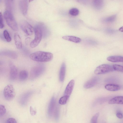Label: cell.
<instances>
[{
    "mask_svg": "<svg viewBox=\"0 0 123 123\" xmlns=\"http://www.w3.org/2000/svg\"><path fill=\"white\" fill-rule=\"evenodd\" d=\"M6 110L5 106L3 105H0V117L4 116L6 113Z\"/></svg>",
    "mask_w": 123,
    "mask_h": 123,
    "instance_id": "f1b7e54d",
    "label": "cell"
},
{
    "mask_svg": "<svg viewBox=\"0 0 123 123\" xmlns=\"http://www.w3.org/2000/svg\"><path fill=\"white\" fill-rule=\"evenodd\" d=\"M3 95L5 99L7 101H11L13 99L15 96L16 93L12 85L8 84L5 87Z\"/></svg>",
    "mask_w": 123,
    "mask_h": 123,
    "instance_id": "5b68a950",
    "label": "cell"
},
{
    "mask_svg": "<svg viewBox=\"0 0 123 123\" xmlns=\"http://www.w3.org/2000/svg\"><path fill=\"white\" fill-rule=\"evenodd\" d=\"M0 55L6 56L13 59H15L17 57V54L15 51L7 50L1 51Z\"/></svg>",
    "mask_w": 123,
    "mask_h": 123,
    "instance_id": "4fadbf2b",
    "label": "cell"
},
{
    "mask_svg": "<svg viewBox=\"0 0 123 123\" xmlns=\"http://www.w3.org/2000/svg\"><path fill=\"white\" fill-rule=\"evenodd\" d=\"M62 38L65 40L76 43L80 42L81 39L78 37L71 36H65L62 37Z\"/></svg>",
    "mask_w": 123,
    "mask_h": 123,
    "instance_id": "d6986e66",
    "label": "cell"
},
{
    "mask_svg": "<svg viewBox=\"0 0 123 123\" xmlns=\"http://www.w3.org/2000/svg\"><path fill=\"white\" fill-rule=\"evenodd\" d=\"M99 115V113H98L95 114L92 118L91 122L92 123H97V119Z\"/></svg>",
    "mask_w": 123,
    "mask_h": 123,
    "instance_id": "4dcf8cb0",
    "label": "cell"
},
{
    "mask_svg": "<svg viewBox=\"0 0 123 123\" xmlns=\"http://www.w3.org/2000/svg\"><path fill=\"white\" fill-rule=\"evenodd\" d=\"M33 92L32 91H28L24 93L21 96L19 100V102L21 105L24 106L27 104Z\"/></svg>",
    "mask_w": 123,
    "mask_h": 123,
    "instance_id": "ba28073f",
    "label": "cell"
},
{
    "mask_svg": "<svg viewBox=\"0 0 123 123\" xmlns=\"http://www.w3.org/2000/svg\"><path fill=\"white\" fill-rule=\"evenodd\" d=\"M116 18L115 15H112L106 18L105 19V21L106 22H111L115 20Z\"/></svg>",
    "mask_w": 123,
    "mask_h": 123,
    "instance_id": "f546056e",
    "label": "cell"
},
{
    "mask_svg": "<svg viewBox=\"0 0 123 123\" xmlns=\"http://www.w3.org/2000/svg\"><path fill=\"white\" fill-rule=\"evenodd\" d=\"M28 76V73L27 71L23 70L21 71L19 74V77L20 80L24 81L27 78Z\"/></svg>",
    "mask_w": 123,
    "mask_h": 123,
    "instance_id": "cb8c5ba5",
    "label": "cell"
},
{
    "mask_svg": "<svg viewBox=\"0 0 123 123\" xmlns=\"http://www.w3.org/2000/svg\"><path fill=\"white\" fill-rule=\"evenodd\" d=\"M45 67L43 64H39L33 67L30 72V78L31 80L36 79L44 72Z\"/></svg>",
    "mask_w": 123,
    "mask_h": 123,
    "instance_id": "3957f363",
    "label": "cell"
},
{
    "mask_svg": "<svg viewBox=\"0 0 123 123\" xmlns=\"http://www.w3.org/2000/svg\"><path fill=\"white\" fill-rule=\"evenodd\" d=\"M34 29L35 33V38L30 44V47L32 48L35 47L38 44L43 37L42 31L37 24L35 26Z\"/></svg>",
    "mask_w": 123,
    "mask_h": 123,
    "instance_id": "277c9868",
    "label": "cell"
},
{
    "mask_svg": "<svg viewBox=\"0 0 123 123\" xmlns=\"http://www.w3.org/2000/svg\"><path fill=\"white\" fill-rule=\"evenodd\" d=\"M105 88L107 90L115 91L119 90L120 88L118 85L114 84H108L105 86Z\"/></svg>",
    "mask_w": 123,
    "mask_h": 123,
    "instance_id": "ffe728a7",
    "label": "cell"
},
{
    "mask_svg": "<svg viewBox=\"0 0 123 123\" xmlns=\"http://www.w3.org/2000/svg\"><path fill=\"white\" fill-rule=\"evenodd\" d=\"M31 59L34 61L40 62H47L50 61L53 58V54L49 52L39 51L30 55Z\"/></svg>",
    "mask_w": 123,
    "mask_h": 123,
    "instance_id": "6da1fadb",
    "label": "cell"
},
{
    "mask_svg": "<svg viewBox=\"0 0 123 123\" xmlns=\"http://www.w3.org/2000/svg\"><path fill=\"white\" fill-rule=\"evenodd\" d=\"M14 40L16 47L18 49H21L22 47L21 38L19 35L15 33L14 35Z\"/></svg>",
    "mask_w": 123,
    "mask_h": 123,
    "instance_id": "ac0fdd59",
    "label": "cell"
},
{
    "mask_svg": "<svg viewBox=\"0 0 123 123\" xmlns=\"http://www.w3.org/2000/svg\"><path fill=\"white\" fill-rule=\"evenodd\" d=\"M3 35L6 40L8 42H10L11 40V38L9 33L6 30H5L3 32Z\"/></svg>",
    "mask_w": 123,
    "mask_h": 123,
    "instance_id": "d4e9b609",
    "label": "cell"
},
{
    "mask_svg": "<svg viewBox=\"0 0 123 123\" xmlns=\"http://www.w3.org/2000/svg\"><path fill=\"white\" fill-rule=\"evenodd\" d=\"M5 6L7 10L12 12L14 8L15 0H5Z\"/></svg>",
    "mask_w": 123,
    "mask_h": 123,
    "instance_id": "44dd1931",
    "label": "cell"
},
{
    "mask_svg": "<svg viewBox=\"0 0 123 123\" xmlns=\"http://www.w3.org/2000/svg\"><path fill=\"white\" fill-rule=\"evenodd\" d=\"M69 98L64 96L60 98L59 101V103L61 105L66 104Z\"/></svg>",
    "mask_w": 123,
    "mask_h": 123,
    "instance_id": "4316f807",
    "label": "cell"
},
{
    "mask_svg": "<svg viewBox=\"0 0 123 123\" xmlns=\"http://www.w3.org/2000/svg\"><path fill=\"white\" fill-rule=\"evenodd\" d=\"M74 84L73 80H71L67 85L64 91V96L68 98L70 97L73 90Z\"/></svg>",
    "mask_w": 123,
    "mask_h": 123,
    "instance_id": "7c38bea8",
    "label": "cell"
},
{
    "mask_svg": "<svg viewBox=\"0 0 123 123\" xmlns=\"http://www.w3.org/2000/svg\"><path fill=\"white\" fill-rule=\"evenodd\" d=\"M4 16L8 25L13 30L17 31L18 25L12 12L7 10L6 11L4 12Z\"/></svg>",
    "mask_w": 123,
    "mask_h": 123,
    "instance_id": "7a4b0ae2",
    "label": "cell"
},
{
    "mask_svg": "<svg viewBox=\"0 0 123 123\" xmlns=\"http://www.w3.org/2000/svg\"><path fill=\"white\" fill-rule=\"evenodd\" d=\"M116 116L119 119H122L123 117V114L120 112L117 113L116 114Z\"/></svg>",
    "mask_w": 123,
    "mask_h": 123,
    "instance_id": "e575fe53",
    "label": "cell"
},
{
    "mask_svg": "<svg viewBox=\"0 0 123 123\" xmlns=\"http://www.w3.org/2000/svg\"><path fill=\"white\" fill-rule=\"evenodd\" d=\"M10 78L12 80H15L17 78L18 75V71L17 68L12 62L9 63Z\"/></svg>",
    "mask_w": 123,
    "mask_h": 123,
    "instance_id": "9c48e42d",
    "label": "cell"
},
{
    "mask_svg": "<svg viewBox=\"0 0 123 123\" xmlns=\"http://www.w3.org/2000/svg\"><path fill=\"white\" fill-rule=\"evenodd\" d=\"M103 3V0H93L92 1L93 7L97 9H100L102 7Z\"/></svg>",
    "mask_w": 123,
    "mask_h": 123,
    "instance_id": "603a6c76",
    "label": "cell"
},
{
    "mask_svg": "<svg viewBox=\"0 0 123 123\" xmlns=\"http://www.w3.org/2000/svg\"><path fill=\"white\" fill-rule=\"evenodd\" d=\"M55 97L53 96L50 101L48 107L47 114L49 117H51L52 116L55 108Z\"/></svg>",
    "mask_w": 123,
    "mask_h": 123,
    "instance_id": "8fae6325",
    "label": "cell"
},
{
    "mask_svg": "<svg viewBox=\"0 0 123 123\" xmlns=\"http://www.w3.org/2000/svg\"><path fill=\"white\" fill-rule=\"evenodd\" d=\"M30 111L32 115H35L36 112L35 111L33 110L32 107L31 106L30 107Z\"/></svg>",
    "mask_w": 123,
    "mask_h": 123,
    "instance_id": "d590c367",
    "label": "cell"
},
{
    "mask_svg": "<svg viewBox=\"0 0 123 123\" xmlns=\"http://www.w3.org/2000/svg\"><path fill=\"white\" fill-rule=\"evenodd\" d=\"M114 70L123 73V67L121 65L114 64L113 65Z\"/></svg>",
    "mask_w": 123,
    "mask_h": 123,
    "instance_id": "83f0119b",
    "label": "cell"
},
{
    "mask_svg": "<svg viewBox=\"0 0 123 123\" xmlns=\"http://www.w3.org/2000/svg\"><path fill=\"white\" fill-rule=\"evenodd\" d=\"M6 123H17L16 120L15 118H8L7 120Z\"/></svg>",
    "mask_w": 123,
    "mask_h": 123,
    "instance_id": "836d02e7",
    "label": "cell"
},
{
    "mask_svg": "<svg viewBox=\"0 0 123 123\" xmlns=\"http://www.w3.org/2000/svg\"><path fill=\"white\" fill-rule=\"evenodd\" d=\"M19 5L22 13L24 15H26L28 9V0H19Z\"/></svg>",
    "mask_w": 123,
    "mask_h": 123,
    "instance_id": "30bf717a",
    "label": "cell"
},
{
    "mask_svg": "<svg viewBox=\"0 0 123 123\" xmlns=\"http://www.w3.org/2000/svg\"><path fill=\"white\" fill-rule=\"evenodd\" d=\"M78 1L80 2H84V0H77Z\"/></svg>",
    "mask_w": 123,
    "mask_h": 123,
    "instance_id": "74e56055",
    "label": "cell"
},
{
    "mask_svg": "<svg viewBox=\"0 0 123 123\" xmlns=\"http://www.w3.org/2000/svg\"><path fill=\"white\" fill-rule=\"evenodd\" d=\"M114 71L113 66L107 64H103L99 65L96 68L94 73L95 74L99 75Z\"/></svg>",
    "mask_w": 123,
    "mask_h": 123,
    "instance_id": "8992f818",
    "label": "cell"
},
{
    "mask_svg": "<svg viewBox=\"0 0 123 123\" xmlns=\"http://www.w3.org/2000/svg\"><path fill=\"white\" fill-rule=\"evenodd\" d=\"M59 115V108L58 106L56 107L55 112V119L57 120H58Z\"/></svg>",
    "mask_w": 123,
    "mask_h": 123,
    "instance_id": "1f68e13d",
    "label": "cell"
},
{
    "mask_svg": "<svg viewBox=\"0 0 123 123\" xmlns=\"http://www.w3.org/2000/svg\"><path fill=\"white\" fill-rule=\"evenodd\" d=\"M98 78L94 77L86 82L84 85V87L86 89H89L94 86L97 83Z\"/></svg>",
    "mask_w": 123,
    "mask_h": 123,
    "instance_id": "5bb4252c",
    "label": "cell"
},
{
    "mask_svg": "<svg viewBox=\"0 0 123 123\" xmlns=\"http://www.w3.org/2000/svg\"><path fill=\"white\" fill-rule=\"evenodd\" d=\"M20 25L21 29L26 34L31 35L33 34L34 29L31 25L27 21L22 20L20 21Z\"/></svg>",
    "mask_w": 123,
    "mask_h": 123,
    "instance_id": "52a82bcc",
    "label": "cell"
},
{
    "mask_svg": "<svg viewBox=\"0 0 123 123\" xmlns=\"http://www.w3.org/2000/svg\"><path fill=\"white\" fill-rule=\"evenodd\" d=\"M33 0H29V2H31L32 1H33Z\"/></svg>",
    "mask_w": 123,
    "mask_h": 123,
    "instance_id": "f35d334b",
    "label": "cell"
},
{
    "mask_svg": "<svg viewBox=\"0 0 123 123\" xmlns=\"http://www.w3.org/2000/svg\"><path fill=\"white\" fill-rule=\"evenodd\" d=\"M119 30L120 31L123 32V26L120 28L119 29Z\"/></svg>",
    "mask_w": 123,
    "mask_h": 123,
    "instance_id": "8d00e7d4",
    "label": "cell"
},
{
    "mask_svg": "<svg viewBox=\"0 0 123 123\" xmlns=\"http://www.w3.org/2000/svg\"><path fill=\"white\" fill-rule=\"evenodd\" d=\"M107 60L113 62H123V57L121 56H111L107 58Z\"/></svg>",
    "mask_w": 123,
    "mask_h": 123,
    "instance_id": "7402d4cb",
    "label": "cell"
},
{
    "mask_svg": "<svg viewBox=\"0 0 123 123\" xmlns=\"http://www.w3.org/2000/svg\"><path fill=\"white\" fill-rule=\"evenodd\" d=\"M108 103L110 104L123 105V96H118L113 97L109 101Z\"/></svg>",
    "mask_w": 123,
    "mask_h": 123,
    "instance_id": "9a60e30c",
    "label": "cell"
},
{
    "mask_svg": "<svg viewBox=\"0 0 123 123\" xmlns=\"http://www.w3.org/2000/svg\"><path fill=\"white\" fill-rule=\"evenodd\" d=\"M37 25L41 29L43 37L44 38L47 37L50 34L49 31L47 28L42 23H39Z\"/></svg>",
    "mask_w": 123,
    "mask_h": 123,
    "instance_id": "2e32d148",
    "label": "cell"
},
{
    "mask_svg": "<svg viewBox=\"0 0 123 123\" xmlns=\"http://www.w3.org/2000/svg\"><path fill=\"white\" fill-rule=\"evenodd\" d=\"M4 24L2 15L1 12L0 13V28H3L4 27Z\"/></svg>",
    "mask_w": 123,
    "mask_h": 123,
    "instance_id": "d6a6232c",
    "label": "cell"
},
{
    "mask_svg": "<svg viewBox=\"0 0 123 123\" xmlns=\"http://www.w3.org/2000/svg\"><path fill=\"white\" fill-rule=\"evenodd\" d=\"M79 13V10L76 8H73L69 11L70 14L73 16H76Z\"/></svg>",
    "mask_w": 123,
    "mask_h": 123,
    "instance_id": "484cf974",
    "label": "cell"
},
{
    "mask_svg": "<svg viewBox=\"0 0 123 123\" xmlns=\"http://www.w3.org/2000/svg\"><path fill=\"white\" fill-rule=\"evenodd\" d=\"M66 71V65L65 63L63 62L61 66L59 74V79L60 81L62 82L64 80Z\"/></svg>",
    "mask_w": 123,
    "mask_h": 123,
    "instance_id": "e0dca14e",
    "label": "cell"
}]
</instances>
